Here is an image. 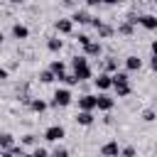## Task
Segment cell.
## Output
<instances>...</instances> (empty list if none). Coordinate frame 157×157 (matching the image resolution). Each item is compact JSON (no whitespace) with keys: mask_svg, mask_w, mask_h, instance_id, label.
Returning a JSON list of instances; mask_svg holds the SVG:
<instances>
[{"mask_svg":"<svg viewBox=\"0 0 157 157\" xmlns=\"http://www.w3.org/2000/svg\"><path fill=\"white\" fill-rule=\"evenodd\" d=\"M12 37L15 39H27L29 37V29L25 25H12Z\"/></svg>","mask_w":157,"mask_h":157,"instance_id":"obj_12","label":"cell"},{"mask_svg":"<svg viewBox=\"0 0 157 157\" xmlns=\"http://www.w3.org/2000/svg\"><path fill=\"white\" fill-rule=\"evenodd\" d=\"M118 152H120V150H118V142H115V140H110V142H105V145L101 147V155H103V157H118Z\"/></svg>","mask_w":157,"mask_h":157,"instance_id":"obj_6","label":"cell"},{"mask_svg":"<svg viewBox=\"0 0 157 157\" xmlns=\"http://www.w3.org/2000/svg\"><path fill=\"white\" fill-rule=\"evenodd\" d=\"M123 157H135V147H125L123 150Z\"/></svg>","mask_w":157,"mask_h":157,"instance_id":"obj_29","label":"cell"},{"mask_svg":"<svg viewBox=\"0 0 157 157\" xmlns=\"http://www.w3.org/2000/svg\"><path fill=\"white\" fill-rule=\"evenodd\" d=\"M125 66H128V71H137V69L142 66V59H140V56H128V59H125Z\"/></svg>","mask_w":157,"mask_h":157,"instance_id":"obj_15","label":"cell"},{"mask_svg":"<svg viewBox=\"0 0 157 157\" xmlns=\"http://www.w3.org/2000/svg\"><path fill=\"white\" fill-rule=\"evenodd\" d=\"M71 22H78V25H88V22H91V15H88L86 10H76V12H74V17H71Z\"/></svg>","mask_w":157,"mask_h":157,"instance_id":"obj_10","label":"cell"},{"mask_svg":"<svg viewBox=\"0 0 157 157\" xmlns=\"http://www.w3.org/2000/svg\"><path fill=\"white\" fill-rule=\"evenodd\" d=\"M66 135V130L61 128V125H52V128H47V132H44V140H49V142H56V140H61Z\"/></svg>","mask_w":157,"mask_h":157,"instance_id":"obj_4","label":"cell"},{"mask_svg":"<svg viewBox=\"0 0 157 157\" xmlns=\"http://www.w3.org/2000/svg\"><path fill=\"white\" fill-rule=\"evenodd\" d=\"M86 2H88V5H101L103 0H86Z\"/></svg>","mask_w":157,"mask_h":157,"instance_id":"obj_32","label":"cell"},{"mask_svg":"<svg viewBox=\"0 0 157 157\" xmlns=\"http://www.w3.org/2000/svg\"><path fill=\"white\" fill-rule=\"evenodd\" d=\"M101 157H103V155H101Z\"/></svg>","mask_w":157,"mask_h":157,"instance_id":"obj_35","label":"cell"},{"mask_svg":"<svg viewBox=\"0 0 157 157\" xmlns=\"http://www.w3.org/2000/svg\"><path fill=\"white\" fill-rule=\"evenodd\" d=\"M49 71H52V74H54V76H56V78H59V76H61V74H64V71H66V64H64V61H54V64H52V69H49Z\"/></svg>","mask_w":157,"mask_h":157,"instance_id":"obj_18","label":"cell"},{"mask_svg":"<svg viewBox=\"0 0 157 157\" xmlns=\"http://www.w3.org/2000/svg\"><path fill=\"white\" fill-rule=\"evenodd\" d=\"M71 103V91H66V88H59L56 93H54V101H52V105H56V108H64V105H69Z\"/></svg>","mask_w":157,"mask_h":157,"instance_id":"obj_3","label":"cell"},{"mask_svg":"<svg viewBox=\"0 0 157 157\" xmlns=\"http://www.w3.org/2000/svg\"><path fill=\"white\" fill-rule=\"evenodd\" d=\"M118 32H120V34H132V25H130V22H123V25L118 27Z\"/></svg>","mask_w":157,"mask_h":157,"instance_id":"obj_23","label":"cell"},{"mask_svg":"<svg viewBox=\"0 0 157 157\" xmlns=\"http://www.w3.org/2000/svg\"><path fill=\"white\" fill-rule=\"evenodd\" d=\"M52 157H69V150H64V147H56V150L52 152Z\"/></svg>","mask_w":157,"mask_h":157,"instance_id":"obj_24","label":"cell"},{"mask_svg":"<svg viewBox=\"0 0 157 157\" xmlns=\"http://www.w3.org/2000/svg\"><path fill=\"white\" fill-rule=\"evenodd\" d=\"M29 108H32L34 113H44V110H47V103L39 101V98H34V101H29Z\"/></svg>","mask_w":157,"mask_h":157,"instance_id":"obj_19","label":"cell"},{"mask_svg":"<svg viewBox=\"0 0 157 157\" xmlns=\"http://www.w3.org/2000/svg\"><path fill=\"white\" fill-rule=\"evenodd\" d=\"M54 78H56V76H54L52 71H42V74H39V81H42V83H52Z\"/></svg>","mask_w":157,"mask_h":157,"instance_id":"obj_22","label":"cell"},{"mask_svg":"<svg viewBox=\"0 0 157 157\" xmlns=\"http://www.w3.org/2000/svg\"><path fill=\"white\" fill-rule=\"evenodd\" d=\"M61 2H64V5H71V2H74V0H61Z\"/></svg>","mask_w":157,"mask_h":157,"instance_id":"obj_33","label":"cell"},{"mask_svg":"<svg viewBox=\"0 0 157 157\" xmlns=\"http://www.w3.org/2000/svg\"><path fill=\"white\" fill-rule=\"evenodd\" d=\"M71 66H74V76H76L78 81H86V78H91V66H88L86 56H74Z\"/></svg>","mask_w":157,"mask_h":157,"instance_id":"obj_2","label":"cell"},{"mask_svg":"<svg viewBox=\"0 0 157 157\" xmlns=\"http://www.w3.org/2000/svg\"><path fill=\"white\" fill-rule=\"evenodd\" d=\"M47 47H49V52H61V39L59 37H49V42H47Z\"/></svg>","mask_w":157,"mask_h":157,"instance_id":"obj_17","label":"cell"},{"mask_svg":"<svg viewBox=\"0 0 157 157\" xmlns=\"http://www.w3.org/2000/svg\"><path fill=\"white\" fill-rule=\"evenodd\" d=\"M83 52H86V56H101V52H103V47H101L98 42H88V44L83 47Z\"/></svg>","mask_w":157,"mask_h":157,"instance_id":"obj_9","label":"cell"},{"mask_svg":"<svg viewBox=\"0 0 157 157\" xmlns=\"http://www.w3.org/2000/svg\"><path fill=\"white\" fill-rule=\"evenodd\" d=\"M76 123H78V125H91V123H93V113H91V110H78Z\"/></svg>","mask_w":157,"mask_h":157,"instance_id":"obj_14","label":"cell"},{"mask_svg":"<svg viewBox=\"0 0 157 157\" xmlns=\"http://www.w3.org/2000/svg\"><path fill=\"white\" fill-rule=\"evenodd\" d=\"M59 81H64L66 86H74V83H78V78H76L74 74H66V71H64V74L59 76Z\"/></svg>","mask_w":157,"mask_h":157,"instance_id":"obj_20","label":"cell"},{"mask_svg":"<svg viewBox=\"0 0 157 157\" xmlns=\"http://www.w3.org/2000/svg\"><path fill=\"white\" fill-rule=\"evenodd\" d=\"M22 145H37V137L34 135H25L22 137Z\"/></svg>","mask_w":157,"mask_h":157,"instance_id":"obj_26","label":"cell"},{"mask_svg":"<svg viewBox=\"0 0 157 157\" xmlns=\"http://www.w3.org/2000/svg\"><path fill=\"white\" fill-rule=\"evenodd\" d=\"M10 2H15V5H20V2H22V0H10Z\"/></svg>","mask_w":157,"mask_h":157,"instance_id":"obj_34","label":"cell"},{"mask_svg":"<svg viewBox=\"0 0 157 157\" xmlns=\"http://www.w3.org/2000/svg\"><path fill=\"white\" fill-rule=\"evenodd\" d=\"M142 120H145V123H152V120H155V110H145V113H142Z\"/></svg>","mask_w":157,"mask_h":157,"instance_id":"obj_25","label":"cell"},{"mask_svg":"<svg viewBox=\"0 0 157 157\" xmlns=\"http://www.w3.org/2000/svg\"><path fill=\"white\" fill-rule=\"evenodd\" d=\"M110 86L115 88L118 98H125V96H130V83H128V74H123V71H115V74L110 76Z\"/></svg>","mask_w":157,"mask_h":157,"instance_id":"obj_1","label":"cell"},{"mask_svg":"<svg viewBox=\"0 0 157 157\" xmlns=\"http://www.w3.org/2000/svg\"><path fill=\"white\" fill-rule=\"evenodd\" d=\"M71 29H74V22H71V20H64V17H61V20H56V32L69 34Z\"/></svg>","mask_w":157,"mask_h":157,"instance_id":"obj_11","label":"cell"},{"mask_svg":"<svg viewBox=\"0 0 157 157\" xmlns=\"http://www.w3.org/2000/svg\"><path fill=\"white\" fill-rule=\"evenodd\" d=\"M15 145V137L10 135V132H0V150H7V147H12Z\"/></svg>","mask_w":157,"mask_h":157,"instance_id":"obj_16","label":"cell"},{"mask_svg":"<svg viewBox=\"0 0 157 157\" xmlns=\"http://www.w3.org/2000/svg\"><path fill=\"white\" fill-rule=\"evenodd\" d=\"M137 22H140L145 29H150V32L157 29V17H155V15H142V17H137Z\"/></svg>","mask_w":157,"mask_h":157,"instance_id":"obj_7","label":"cell"},{"mask_svg":"<svg viewBox=\"0 0 157 157\" xmlns=\"http://www.w3.org/2000/svg\"><path fill=\"white\" fill-rule=\"evenodd\" d=\"M96 108V96H81L78 98V110H93Z\"/></svg>","mask_w":157,"mask_h":157,"instance_id":"obj_8","label":"cell"},{"mask_svg":"<svg viewBox=\"0 0 157 157\" xmlns=\"http://www.w3.org/2000/svg\"><path fill=\"white\" fill-rule=\"evenodd\" d=\"M29 157H49V155H47V150H42V147H37V150H34V152H32Z\"/></svg>","mask_w":157,"mask_h":157,"instance_id":"obj_27","label":"cell"},{"mask_svg":"<svg viewBox=\"0 0 157 157\" xmlns=\"http://www.w3.org/2000/svg\"><path fill=\"white\" fill-rule=\"evenodd\" d=\"M5 78H7V71H5V69H0V81H5Z\"/></svg>","mask_w":157,"mask_h":157,"instance_id":"obj_30","label":"cell"},{"mask_svg":"<svg viewBox=\"0 0 157 157\" xmlns=\"http://www.w3.org/2000/svg\"><path fill=\"white\" fill-rule=\"evenodd\" d=\"M96 88H98V91H108V88H110V74H101V76L96 78Z\"/></svg>","mask_w":157,"mask_h":157,"instance_id":"obj_13","label":"cell"},{"mask_svg":"<svg viewBox=\"0 0 157 157\" xmlns=\"http://www.w3.org/2000/svg\"><path fill=\"white\" fill-rule=\"evenodd\" d=\"M105 71H108V74H115V71H118V59L110 56V59L105 61Z\"/></svg>","mask_w":157,"mask_h":157,"instance_id":"obj_21","label":"cell"},{"mask_svg":"<svg viewBox=\"0 0 157 157\" xmlns=\"http://www.w3.org/2000/svg\"><path fill=\"white\" fill-rule=\"evenodd\" d=\"M113 105H115V101H113L110 96H105V93H103V96H96V108H98V110L108 113V110H110Z\"/></svg>","mask_w":157,"mask_h":157,"instance_id":"obj_5","label":"cell"},{"mask_svg":"<svg viewBox=\"0 0 157 157\" xmlns=\"http://www.w3.org/2000/svg\"><path fill=\"white\" fill-rule=\"evenodd\" d=\"M103 2H108V5H120L123 0H103Z\"/></svg>","mask_w":157,"mask_h":157,"instance_id":"obj_31","label":"cell"},{"mask_svg":"<svg viewBox=\"0 0 157 157\" xmlns=\"http://www.w3.org/2000/svg\"><path fill=\"white\" fill-rule=\"evenodd\" d=\"M88 42H91V37H88V34H78V44H81V47H86Z\"/></svg>","mask_w":157,"mask_h":157,"instance_id":"obj_28","label":"cell"}]
</instances>
